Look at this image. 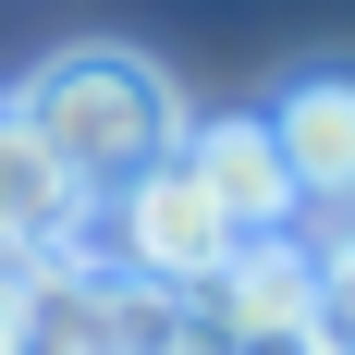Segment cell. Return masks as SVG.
Segmentation results:
<instances>
[{
    "label": "cell",
    "mask_w": 355,
    "mask_h": 355,
    "mask_svg": "<svg viewBox=\"0 0 355 355\" xmlns=\"http://www.w3.org/2000/svg\"><path fill=\"white\" fill-rule=\"evenodd\" d=\"M12 123L62 159V184L86 196V209H98V196H123L135 172H159V159L184 147L172 73L135 62V49H62V62H37L25 98H12Z\"/></svg>",
    "instance_id": "obj_1"
},
{
    "label": "cell",
    "mask_w": 355,
    "mask_h": 355,
    "mask_svg": "<svg viewBox=\"0 0 355 355\" xmlns=\"http://www.w3.org/2000/svg\"><path fill=\"white\" fill-rule=\"evenodd\" d=\"M196 331H209L220 355H294V343H319V245H294V233L233 245V270L196 294Z\"/></svg>",
    "instance_id": "obj_4"
},
{
    "label": "cell",
    "mask_w": 355,
    "mask_h": 355,
    "mask_svg": "<svg viewBox=\"0 0 355 355\" xmlns=\"http://www.w3.org/2000/svg\"><path fill=\"white\" fill-rule=\"evenodd\" d=\"M147 355H220V343H209V331H196V319H172V331H159V343H147Z\"/></svg>",
    "instance_id": "obj_10"
},
{
    "label": "cell",
    "mask_w": 355,
    "mask_h": 355,
    "mask_svg": "<svg viewBox=\"0 0 355 355\" xmlns=\"http://www.w3.org/2000/svg\"><path fill=\"white\" fill-rule=\"evenodd\" d=\"M257 123L282 147L294 209H355V73H306V86H282Z\"/></svg>",
    "instance_id": "obj_6"
},
{
    "label": "cell",
    "mask_w": 355,
    "mask_h": 355,
    "mask_svg": "<svg viewBox=\"0 0 355 355\" xmlns=\"http://www.w3.org/2000/svg\"><path fill=\"white\" fill-rule=\"evenodd\" d=\"M0 355H37L25 343V257H0Z\"/></svg>",
    "instance_id": "obj_9"
},
{
    "label": "cell",
    "mask_w": 355,
    "mask_h": 355,
    "mask_svg": "<svg viewBox=\"0 0 355 355\" xmlns=\"http://www.w3.org/2000/svg\"><path fill=\"white\" fill-rule=\"evenodd\" d=\"M86 233V196L62 184V159L0 110V257H62Z\"/></svg>",
    "instance_id": "obj_7"
},
{
    "label": "cell",
    "mask_w": 355,
    "mask_h": 355,
    "mask_svg": "<svg viewBox=\"0 0 355 355\" xmlns=\"http://www.w3.org/2000/svg\"><path fill=\"white\" fill-rule=\"evenodd\" d=\"M184 306H159L147 282H123V270H98V257H25V343L37 355H147L159 331H172Z\"/></svg>",
    "instance_id": "obj_3"
},
{
    "label": "cell",
    "mask_w": 355,
    "mask_h": 355,
    "mask_svg": "<svg viewBox=\"0 0 355 355\" xmlns=\"http://www.w3.org/2000/svg\"><path fill=\"white\" fill-rule=\"evenodd\" d=\"M172 159H184V184L233 220V245L294 233V184H282V147H270V123H257V110H209V123H184Z\"/></svg>",
    "instance_id": "obj_5"
},
{
    "label": "cell",
    "mask_w": 355,
    "mask_h": 355,
    "mask_svg": "<svg viewBox=\"0 0 355 355\" xmlns=\"http://www.w3.org/2000/svg\"><path fill=\"white\" fill-rule=\"evenodd\" d=\"M319 343L355 355V220H331V245H319Z\"/></svg>",
    "instance_id": "obj_8"
},
{
    "label": "cell",
    "mask_w": 355,
    "mask_h": 355,
    "mask_svg": "<svg viewBox=\"0 0 355 355\" xmlns=\"http://www.w3.org/2000/svg\"><path fill=\"white\" fill-rule=\"evenodd\" d=\"M98 270L147 282L159 306H172V294H209L220 270H233V220L184 184V159H159V172H135L123 196H98Z\"/></svg>",
    "instance_id": "obj_2"
}]
</instances>
